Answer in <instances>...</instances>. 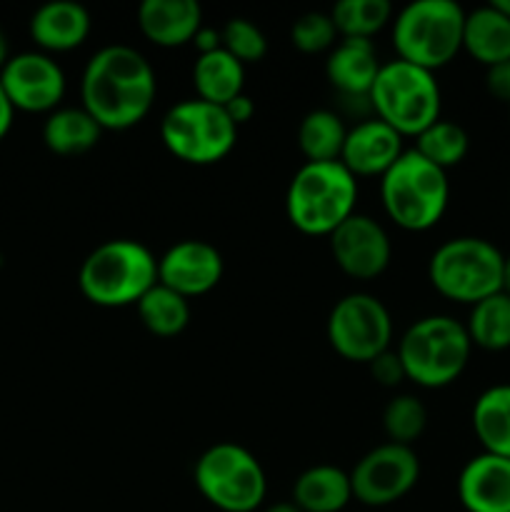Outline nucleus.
Masks as SVG:
<instances>
[{
  "label": "nucleus",
  "mask_w": 510,
  "mask_h": 512,
  "mask_svg": "<svg viewBox=\"0 0 510 512\" xmlns=\"http://www.w3.org/2000/svg\"><path fill=\"white\" fill-rule=\"evenodd\" d=\"M155 95L158 78L153 65L130 45H105L85 63L80 100L103 130H128L143 123Z\"/></svg>",
  "instance_id": "1"
},
{
  "label": "nucleus",
  "mask_w": 510,
  "mask_h": 512,
  "mask_svg": "<svg viewBox=\"0 0 510 512\" xmlns=\"http://www.w3.org/2000/svg\"><path fill=\"white\" fill-rule=\"evenodd\" d=\"M158 285V258L140 240H105L85 255L78 288L100 308H128Z\"/></svg>",
  "instance_id": "2"
},
{
  "label": "nucleus",
  "mask_w": 510,
  "mask_h": 512,
  "mask_svg": "<svg viewBox=\"0 0 510 512\" xmlns=\"http://www.w3.org/2000/svg\"><path fill=\"white\" fill-rule=\"evenodd\" d=\"M358 178L340 160L303 163L290 178L285 213L305 235H330L355 213Z\"/></svg>",
  "instance_id": "3"
},
{
  "label": "nucleus",
  "mask_w": 510,
  "mask_h": 512,
  "mask_svg": "<svg viewBox=\"0 0 510 512\" xmlns=\"http://www.w3.org/2000/svg\"><path fill=\"white\" fill-rule=\"evenodd\" d=\"M395 353L403 363L405 378L420 388L435 390L463 375L473 343L460 320L450 315H425L400 335Z\"/></svg>",
  "instance_id": "4"
},
{
  "label": "nucleus",
  "mask_w": 510,
  "mask_h": 512,
  "mask_svg": "<svg viewBox=\"0 0 510 512\" xmlns=\"http://www.w3.org/2000/svg\"><path fill=\"white\" fill-rule=\"evenodd\" d=\"M380 200L398 228L423 233L435 228L448 210V173L425 160L418 150H405L380 178Z\"/></svg>",
  "instance_id": "5"
},
{
  "label": "nucleus",
  "mask_w": 510,
  "mask_h": 512,
  "mask_svg": "<svg viewBox=\"0 0 510 512\" xmlns=\"http://www.w3.org/2000/svg\"><path fill=\"white\" fill-rule=\"evenodd\" d=\"M375 118L395 130L400 138H418L428 125L440 120V85L435 73L395 58L380 65L368 93Z\"/></svg>",
  "instance_id": "6"
},
{
  "label": "nucleus",
  "mask_w": 510,
  "mask_h": 512,
  "mask_svg": "<svg viewBox=\"0 0 510 512\" xmlns=\"http://www.w3.org/2000/svg\"><path fill=\"white\" fill-rule=\"evenodd\" d=\"M390 23L398 58L430 73L463 50L465 10L455 0H415L400 8Z\"/></svg>",
  "instance_id": "7"
},
{
  "label": "nucleus",
  "mask_w": 510,
  "mask_h": 512,
  "mask_svg": "<svg viewBox=\"0 0 510 512\" xmlns=\"http://www.w3.org/2000/svg\"><path fill=\"white\" fill-rule=\"evenodd\" d=\"M503 260L505 255L490 240L460 235L433 250L428 280L443 298L473 308L480 300L500 293Z\"/></svg>",
  "instance_id": "8"
},
{
  "label": "nucleus",
  "mask_w": 510,
  "mask_h": 512,
  "mask_svg": "<svg viewBox=\"0 0 510 512\" xmlns=\"http://www.w3.org/2000/svg\"><path fill=\"white\" fill-rule=\"evenodd\" d=\"M193 480L198 493L223 512H255L268 493L260 460L235 443H215L195 460Z\"/></svg>",
  "instance_id": "9"
},
{
  "label": "nucleus",
  "mask_w": 510,
  "mask_h": 512,
  "mask_svg": "<svg viewBox=\"0 0 510 512\" xmlns=\"http://www.w3.org/2000/svg\"><path fill=\"white\" fill-rule=\"evenodd\" d=\"M160 140L170 155L188 165H213L228 158L238 143V125L223 105L200 98L170 105L160 120Z\"/></svg>",
  "instance_id": "10"
},
{
  "label": "nucleus",
  "mask_w": 510,
  "mask_h": 512,
  "mask_svg": "<svg viewBox=\"0 0 510 512\" xmlns=\"http://www.w3.org/2000/svg\"><path fill=\"white\" fill-rule=\"evenodd\" d=\"M328 343L350 363H373L390 350L393 318L380 298L370 293H350L333 305L325 323Z\"/></svg>",
  "instance_id": "11"
},
{
  "label": "nucleus",
  "mask_w": 510,
  "mask_h": 512,
  "mask_svg": "<svg viewBox=\"0 0 510 512\" xmlns=\"http://www.w3.org/2000/svg\"><path fill=\"white\" fill-rule=\"evenodd\" d=\"M420 480V460L413 448L383 443L365 453L350 470L353 500L368 508H385L403 500Z\"/></svg>",
  "instance_id": "12"
},
{
  "label": "nucleus",
  "mask_w": 510,
  "mask_h": 512,
  "mask_svg": "<svg viewBox=\"0 0 510 512\" xmlns=\"http://www.w3.org/2000/svg\"><path fill=\"white\" fill-rule=\"evenodd\" d=\"M0 88L10 105L23 113H53L65 98V73L55 58L40 50L10 55L0 70Z\"/></svg>",
  "instance_id": "13"
},
{
  "label": "nucleus",
  "mask_w": 510,
  "mask_h": 512,
  "mask_svg": "<svg viewBox=\"0 0 510 512\" xmlns=\"http://www.w3.org/2000/svg\"><path fill=\"white\" fill-rule=\"evenodd\" d=\"M335 265L355 280H373L388 270L393 243L383 225L363 213H353L328 235Z\"/></svg>",
  "instance_id": "14"
},
{
  "label": "nucleus",
  "mask_w": 510,
  "mask_h": 512,
  "mask_svg": "<svg viewBox=\"0 0 510 512\" xmlns=\"http://www.w3.org/2000/svg\"><path fill=\"white\" fill-rule=\"evenodd\" d=\"M223 255L205 240H180L158 258V283L183 298L210 293L223 278Z\"/></svg>",
  "instance_id": "15"
},
{
  "label": "nucleus",
  "mask_w": 510,
  "mask_h": 512,
  "mask_svg": "<svg viewBox=\"0 0 510 512\" xmlns=\"http://www.w3.org/2000/svg\"><path fill=\"white\" fill-rule=\"evenodd\" d=\"M403 153V138L390 125H385L383 120L368 118L360 120L348 130L340 163L355 178H373V175L383 178Z\"/></svg>",
  "instance_id": "16"
},
{
  "label": "nucleus",
  "mask_w": 510,
  "mask_h": 512,
  "mask_svg": "<svg viewBox=\"0 0 510 512\" xmlns=\"http://www.w3.org/2000/svg\"><path fill=\"white\" fill-rule=\"evenodd\" d=\"M458 498L468 512H510V460L480 453L465 463Z\"/></svg>",
  "instance_id": "17"
},
{
  "label": "nucleus",
  "mask_w": 510,
  "mask_h": 512,
  "mask_svg": "<svg viewBox=\"0 0 510 512\" xmlns=\"http://www.w3.org/2000/svg\"><path fill=\"white\" fill-rule=\"evenodd\" d=\"M93 20L85 5L75 0H50L30 15V38L40 53H68L88 40Z\"/></svg>",
  "instance_id": "18"
},
{
  "label": "nucleus",
  "mask_w": 510,
  "mask_h": 512,
  "mask_svg": "<svg viewBox=\"0 0 510 512\" xmlns=\"http://www.w3.org/2000/svg\"><path fill=\"white\" fill-rule=\"evenodd\" d=\"M380 65L383 63L378 60L373 40L340 38L325 60V75L343 98L370 103L368 93L373 88Z\"/></svg>",
  "instance_id": "19"
},
{
  "label": "nucleus",
  "mask_w": 510,
  "mask_h": 512,
  "mask_svg": "<svg viewBox=\"0 0 510 512\" xmlns=\"http://www.w3.org/2000/svg\"><path fill=\"white\" fill-rule=\"evenodd\" d=\"M138 28L158 48H180L203 28V10L195 0H143Z\"/></svg>",
  "instance_id": "20"
},
{
  "label": "nucleus",
  "mask_w": 510,
  "mask_h": 512,
  "mask_svg": "<svg viewBox=\"0 0 510 512\" xmlns=\"http://www.w3.org/2000/svg\"><path fill=\"white\" fill-rule=\"evenodd\" d=\"M463 50L485 68L510 60V18L493 3L465 13Z\"/></svg>",
  "instance_id": "21"
},
{
  "label": "nucleus",
  "mask_w": 510,
  "mask_h": 512,
  "mask_svg": "<svg viewBox=\"0 0 510 512\" xmlns=\"http://www.w3.org/2000/svg\"><path fill=\"white\" fill-rule=\"evenodd\" d=\"M350 500V473L335 465H313L293 485V505L300 512H340Z\"/></svg>",
  "instance_id": "22"
},
{
  "label": "nucleus",
  "mask_w": 510,
  "mask_h": 512,
  "mask_svg": "<svg viewBox=\"0 0 510 512\" xmlns=\"http://www.w3.org/2000/svg\"><path fill=\"white\" fill-rule=\"evenodd\" d=\"M193 85L200 100L213 105H228L245 93V65L225 48L198 55L193 65Z\"/></svg>",
  "instance_id": "23"
},
{
  "label": "nucleus",
  "mask_w": 510,
  "mask_h": 512,
  "mask_svg": "<svg viewBox=\"0 0 510 512\" xmlns=\"http://www.w3.org/2000/svg\"><path fill=\"white\" fill-rule=\"evenodd\" d=\"M103 128L80 108H58L43 123V143L55 155H83L100 143Z\"/></svg>",
  "instance_id": "24"
},
{
  "label": "nucleus",
  "mask_w": 510,
  "mask_h": 512,
  "mask_svg": "<svg viewBox=\"0 0 510 512\" xmlns=\"http://www.w3.org/2000/svg\"><path fill=\"white\" fill-rule=\"evenodd\" d=\"M475 438L483 453L510 460V385H493L483 390L473 405Z\"/></svg>",
  "instance_id": "25"
},
{
  "label": "nucleus",
  "mask_w": 510,
  "mask_h": 512,
  "mask_svg": "<svg viewBox=\"0 0 510 512\" xmlns=\"http://www.w3.org/2000/svg\"><path fill=\"white\" fill-rule=\"evenodd\" d=\"M345 128L343 118L333 110H310L298 125V148L305 155V163H333L343 153Z\"/></svg>",
  "instance_id": "26"
},
{
  "label": "nucleus",
  "mask_w": 510,
  "mask_h": 512,
  "mask_svg": "<svg viewBox=\"0 0 510 512\" xmlns=\"http://www.w3.org/2000/svg\"><path fill=\"white\" fill-rule=\"evenodd\" d=\"M135 308L145 330L158 338H175L190 323V300L160 283L153 285Z\"/></svg>",
  "instance_id": "27"
},
{
  "label": "nucleus",
  "mask_w": 510,
  "mask_h": 512,
  "mask_svg": "<svg viewBox=\"0 0 510 512\" xmlns=\"http://www.w3.org/2000/svg\"><path fill=\"white\" fill-rule=\"evenodd\" d=\"M470 343L475 348L500 353L510 348V295L495 293L480 300L470 308V318L465 323Z\"/></svg>",
  "instance_id": "28"
},
{
  "label": "nucleus",
  "mask_w": 510,
  "mask_h": 512,
  "mask_svg": "<svg viewBox=\"0 0 510 512\" xmlns=\"http://www.w3.org/2000/svg\"><path fill=\"white\" fill-rule=\"evenodd\" d=\"M413 150H418L425 160H430V163L448 173L450 168H455V165L465 160L470 150V138L463 125L440 118L415 138Z\"/></svg>",
  "instance_id": "29"
},
{
  "label": "nucleus",
  "mask_w": 510,
  "mask_h": 512,
  "mask_svg": "<svg viewBox=\"0 0 510 512\" xmlns=\"http://www.w3.org/2000/svg\"><path fill=\"white\" fill-rule=\"evenodd\" d=\"M340 38L370 40L393 18V5L388 0H340L330 10Z\"/></svg>",
  "instance_id": "30"
},
{
  "label": "nucleus",
  "mask_w": 510,
  "mask_h": 512,
  "mask_svg": "<svg viewBox=\"0 0 510 512\" xmlns=\"http://www.w3.org/2000/svg\"><path fill=\"white\" fill-rule=\"evenodd\" d=\"M428 428V410L423 400L410 393H400L385 405L383 410V430L388 435V443L408 445L413 448L415 440Z\"/></svg>",
  "instance_id": "31"
},
{
  "label": "nucleus",
  "mask_w": 510,
  "mask_h": 512,
  "mask_svg": "<svg viewBox=\"0 0 510 512\" xmlns=\"http://www.w3.org/2000/svg\"><path fill=\"white\" fill-rule=\"evenodd\" d=\"M220 40H223V48L243 65L260 63L268 53V38L248 18H230L220 28Z\"/></svg>",
  "instance_id": "32"
},
{
  "label": "nucleus",
  "mask_w": 510,
  "mask_h": 512,
  "mask_svg": "<svg viewBox=\"0 0 510 512\" xmlns=\"http://www.w3.org/2000/svg\"><path fill=\"white\" fill-rule=\"evenodd\" d=\"M290 40L300 53L318 55L325 50H333V45L338 43V30H335L330 13L310 10L295 20L293 28H290Z\"/></svg>",
  "instance_id": "33"
},
{
  "label": "nucleus",
  "mask_w": 510,
  "mask_h": 512,
  "mask_svg": "<svg viewBox=\"0 0 510 512\" xmlns=\"http://www.w3.org/2000/svg\"><path fill=\"white\" fill-rule=\"evenodd\" d=\"M368 365H370V373H373V378L378 380L380 385H385V388H395V385H400L403 380H408L405 378L403 363H400V358L395 350H385V353H380L378 358Z\"/></svg>",
  "instance_id": "34"
},
{
  "label": "nucleus",
  "mask_w": 510,
  "mask_h": 512,
  "mask_svg": "<svg viewBox=\"0 0 510 512\" xmlns=\"http://www.w3.org/2000/svg\"><path fill=\"white\" fill-rule=\"evenodd\" d=\"M485 83H488L490 95L510 103V60L495 65V68H488V78H485Z\"/></svg>",
  "instance_id": "35"
},
{
  "label": "nucleus",
  "mask_w": 510,
  "mask_h": 512,
  "mask_svg": "<svg viewBox=\"0 0 510 512\" xmlns=\"http://www.w3.org/2000/svg\"><path fill=\"white\" fill-rule=\"evenodd\" d=\"M223 108H225V113H228V118L233 120L238 128L243 123H248V120L255 115V103L245 93H240L238 98H233L228 105H223Z\"/></svg>",
  "instance_id": "36"
},
{
  "label": "nucleus",
  "mask_w": 510,
  "mask_h": 512,
  "mask_svg": "<svg viewBox=\"0 0 510 512\" xmlns=\"http://www.w3.org/2000/svg\"><path fill=\"white\" fill-rule=\"evenodd\" d=\"M193 45H195V48H198V55L213 53V50L223 48V40H220V30H215V28H200L198 33H195Z\"/></svg>",
  "instance_id": "37"
},
{
  "label": "nucleus",
  "mask_w": 510,
  "mask_h": 512,
  "mask_svg": "<svg viewBox=\"0 0 510 512\" xmlns=\"http://www.w3.org/2000/svg\"><path fill=\"white\" fill-rule=\"evenodd\" d=\"M13 120H15V108L10 105L8 95L3 93V88H0V143H3L5 135L10 133V128H13Z\"/></svg>",
  "instance_id": "38"
},
{
  "label": "nucleus",
  "mask_w": 510,
  "mask_h": 512,
  "mask_svg": "<svg viewBox=\"0 0 510 512\" xmlns=\"http://www.w3.org/2000/svg\"><path fill=\"white\" fill-rule=\"evenodd\" d=\"M8 60H10V43H8V35L3 33V28H0V70L5 68Z\"/></svg>",
  "instance_id": "39"
},
{
  "label": "nucleus",
  "mask_w": 510,
  "mask_h": 512,
  "mask_svg": "<svg viewBox=\"0 0 510 512\" xmlns=\"http://www.w3.org/2000/svg\"><path fill=\"white\" fill-rule=\"evenodd\" d=\"M500 293L510 295V255H505L503 260V285H500Z\"/></svg>",
  "instance_id": "40"
},
{
  "label": "nucleus",
  "mask_w": 510,
  "mask_h": 512,
  "mask_svg": "<svg viewBox=\"0 0 510 512\" xmlns=\"http://www.w3.org/2000/svg\"><path fill=\"white\" fill-rule=\"evenodd\" d=\"M263 512H300L298 508L293 505V500L290 503H275V505H268Z\"/></svg>",
  "instance_id": "41"
},
{
  "label": "nucleus",
  "mask_w": 510,
  "mask_h": 512,
  "mask_svg": "<svg viewBox=\"0 0 510 512\" xmlns=\"http://www.w3.org/2000/svg\"><path fill=\"white\" fill-rule=\"evenodd\" d=\"M493 5L510 18V0H493Z\"/></svg>",
  "instance_id": "42"
}]
</instances>
